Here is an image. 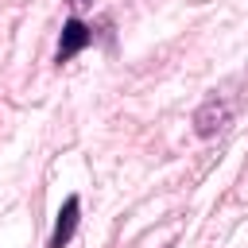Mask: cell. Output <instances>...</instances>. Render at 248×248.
<instances>
[{
	"label": "cell",
	"instance_id": "1",
	"mask_svg": "<svg viewBox=\"0 0 248 248\" xmlns=\"http://www.w3.org/2000/svg\"><path fill=\"white\" fill-rule=\"evenodd\" d=\"M236 112H240V97H229V85H221V89H213V93L198 105V112H194V132H198L202 140H213V136H221V132L232 124Z\"/></svg>",
	"mask_w": 248,
	"mask_h": 248
},
{
	"label": "cell",
	"instance_id": "2",
	"mask_svg": "<svg viewBox=\"0 0 248 248\" xmlns=\"http://www.w3.org/2000/svg\"><path fill=\"white\" fill-rule=\"evenodd\" d=\"M78 221H81V198L70 194V198L62 202L58 217H54V232H50L46 248H66V244L74 240V232H78Z\"/></svg>",
	"mask_w": 248,
	"mask_h": 248
},
{
	"label": "cell",
	"instance_id": "3",
	"mask_svg": "<svg viewBox=\"0 0 248 248\" xmlns=\"http://www.w3.org/2000/svg\"><path fill=\"white\" fill-rule=\"evenodd\" d=\"M93 43V31H89V23H81L78 16L74 19H66V27H62V39H58V50H54V62L62 66V62H70L74 54H81L85 46Z\"/></svg>",
	"mask_w": 248,
	"mask_h": 248
},
{
	"label": "cell",
	"instance_id": "4",
	"mask_svg": "<svg viewBox=\"0 0 248 248\" xmlns=\"http://www.w3.org/2000/svg\"><path fill=\"white\" fill-rule=\"evenodd\" d=\"M70 4H74V8H81V4H89V0H70Z\"/></svg>",
	"mask_w": 248,
	"mask_h": 248
}]
</instances>
